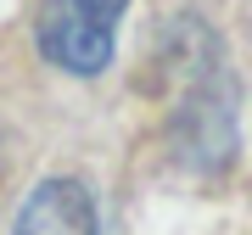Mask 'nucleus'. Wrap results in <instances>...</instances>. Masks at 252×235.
<instances>
[{"label":"nucleus","instance_id":"obj_1","mask_svg":"<svg viewBox=\"0 0 252 235\" xmlns=\"http://www.w3.org/2000/svg\"><path fill=\"white\" fill-rule=\"evenodd\" d=\"M129 0H39V51L51 56L62 73H79L90 79L112 62V28L124 17Z\"/></svg>","mask_w":252,"mask_h":235},{"label":"nucleus","instance_id":"obj_2","mask_svg":"<svg viewBox=\"0 0 252 235\" xmlns=\"http://www.w3.org/2000/svg\"><path fill=\"white\" fill-rule=\"evenodd\" d=\"M11 235H95V202L79 179H45L23 202Z\"/></svg>","mask_w":252,"mask_h":235}]
</instances>
